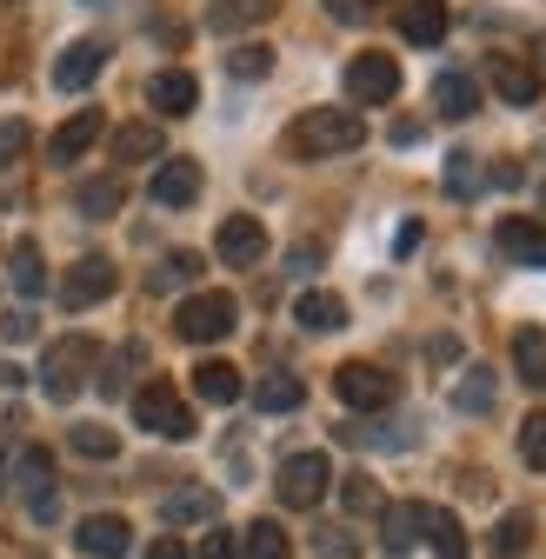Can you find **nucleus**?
<instances>
[{
    "label": "nucleus",
    "instance_id": "obj_8",
    "mask_svg": "<svg viewBox=\"0 0 546 559\" xmlns=\"http://www.w3.org/2000/svg\"><path fill=\"white\" fill-rule=\"evenodd\" d=\"M114 280H120V273H114V260H107V253H87V260H74V266H67V280H60V300L81 313V307H94V300H107V294H114Z\"/></svg>",
    "mask_w": 546,
    "mask_h": 559
},
{
    "label": "nucleus",
    "instance_id": "obj_18",
    "mask_svg": "<svg viewBox=\"0 0 546 559\" xmlns=\"http://www.w3.org/2000/svg\"><path fill=\"white\" fill-rule=\"evenodd\" d=\"M154 200H161V206H193V200H200V160H161Z\"/></svg>",
    "mask_w": 546,
    "mask_h": 559
},
{
    "label": "nucleus",
    "instance_id": "obj_26",
    "mask_svg": "<svg viewBox=\"0 0 546 559\" xmlns=\"http://www.w3.org/2000/svg\"><path fill=\"white\" fill-rule=\"evenodd\" d=\"M513 367H520V380L533 393H546V333L539 326H520L513 333Z\"/></svg>",
    "mask_w": 546,
    "mask_h": 559
},
{
    "label": "nucleus",
    "instance_id": "obj_22",
    "mask_svg": "<svg viewBox=\"0 0 546 559\" xmlns=\"http://www.w3.org/2000/svg\"><path fill=\"white\" fill-rule=\"evenodd\" d=\"M193 393L207 400V406H234V400H240V367H227V360H200V367H193Z\"/></svg>",
    "mask_w": 546,
    "mask_h": 559
},
{
    "label": "nucleus",
    "instance_id": "obj_35",
    "mask_svg": "<svg viewBox=\"0 0 546 559\" xmlns=\"http://www.w3.org/2000/svg\"><path fill=\"white\" fill-rule=\"evenodd\" d=\"M480 180H487V174H480V160H473V154H453V160H447V193H453V200L480 193Z\"/></svg>",
    "mask_w": 546,
    "mask_h": 559
},
{
    "label": "nucleus",
    "instance_id": "obj_24",
    "mask_svg": "<svg viewBox=\"0 0 546 559\" xmlns=\"http://www.w3.org/2000/svg\"><path fill=\"white\" fill-rule=\"evenodd\" d=\"M434 107L447 120H473V114H480V87H473V74H440L434 81Z\"/></svg>",
    "mask_w": 546,
    "mask_h": 559
},
{
    "label": "nucleus",
    "instance_id": "obj_11",
    "mask_svg": "<svg viewBox=\"0 0 546 559\" xmlns=\"http://www.w3.org/2000/svg\"><path fill=\"white\" fill-rule=\"evenodd\" d=\"M100 107H81V114H67L60 127H54V140H47V160H60V167H74L87 147H94V140H100Z\"/></svg>",
    "mask_w": 546,
    "mask_h": 559
},
{
    "label": "nucleus",
    "instance_id": "obj_21",
    "mask_svg": "<svg viewBox=\"0 0 546 559\" xmlns=\"http://www.w3.org/2000/svg\"><path fill=\"white\" fill-rule=\"evenodd\" d=\"M294 320H300L307 333H333V326H347V300L327 294V287H313V294L294 300Z\"/></svg>",
    "mask_w": 546,
    "mask_h": 559
},
{
    "label": "nucleus",
    "instance_id": "obj_29",
    "mask_svg": "<svg viewBox=\"0 0 546 559\" xmlns=\"http://www.w3.org/2000/svg\"><path fill=\"white\" fill-rule=\"evenodd\" d=\"M74 206H81L87 221H114V214H120V180H114V174H107V180H81Z\"/></svg>",
    "mask_w": 546,
    "mask_h": 559
},
{
    "label": "nucleus",
    "instance_id": "obj_13",
    "mask_svg": "<svg viewBox=\"0 0 546 559\" xmlns=\"http://www.w3.org/2000/svg\"><path fill=\"white\" fill-rule=\"evenodd\" d=\"M100 67H107V47H100V40H74V47L54 60V87H60V94H81V87L100 81Z\"/></svg>",
    "mask_w": 546,
    "mask_h": 559
},
{
    "label": "nucleus",
    "instance_id": "obj_9",
    "mask_svg": "<svg viewBox=\"0 0 546 559\" xmlns=\"http://www.w3.org/2000/svg\"><path fill=\"white\" fill-rule=\"evenodd\" d=\"M21 486H27V513L40 526H54L60 520V493H54V460H47V447H27L21 453Z\"/></svg>",
    "mask_w": 546,
    "mask_h": 559
},
{
    "label": "nucleus",
    "instance_id": "obj_1",
    "mask_svg": "<svg viewBox=\"0 0 546 559\" xmlns=\"http://www.w3.org/2000/svg\"><path fill=\"white\" fill-rule=\"evenodd\" d=\"M367 140V120L354 107H307L287 127V154L294 160H333V154H354Z\"/></svg>",
    "mask_w": 546,
    "mask_h": 559
},
{
    "label": "nucleus",
    "instance_id": "obj_7",
    "mask_svg": "<svg viewBox=\"0 0 546 559\" xmlns=\"http://www.w3.org/2000/svg\"><path fill=\"white\" fill-rule=\"evenodd\" d=\"M400 94V60L393 53H354L347 60V100L354 107H387Z\"/></svg>",
    "mask_w": 546,
    "mask_h": 559
},
{
    "label": "nucleus",
    "instance_id": "obj_10",
    "mask_svg": "<svg viewBox=\"0 0 546 559\" xmlns=\"http://www.w3.org/2000/svg\"><path fill=\"white\" fill-rule=\"evenodd\" d=\"M487 81H494V94H500L507 107H533V100H539V67L520 60V53H494V60H487Z\"/></svg>",
    "mask_w": 546,
    "mask_h": 559
},
{
    "label": "nucleus",
    "instance_id": "obj_42",
    "mask_svg": "<svg viewBox=\"0 0 546 559\" xmlns=\"http://www.w3.org/2000/svg\"><path fill=\"white\" fill-rule=\"evenodd\" d=\"M234 552H240V539H234V533H221V526L200 539V559H234Z\"/></svg>",
    "mask_w": 546,
    "mask_h": 559
},
{
    "label": "nucleus",
    "instance_id": "obj_4",
    "mask_svg": "<svg viewBox=\"0 0 546 559\" xmlns=\"http://www.w3.org/2000/svg\"><path fill=\"white\" fill-rule=\"evenodd\" d=\"M327 486H333L327 453H294V460H281V479H273V493H281V507H294V513H313V507L327 500Z\"/></svg>",
    "mask_w": 546,
    "mask_h": 559
},
{
    "label": "nucleus",
    "instance_id": "obj_3",
    "mask_svg": "<svg viewBox=\"0 0 546 559\" xmlns=\"http://www.w3.org/2000/svg\"><path fill=\"white\" fill-rule=\"evenodd\" d=\"M234 320H240L234 294H187L180 313H174V333H180L187 346H214V340L234 333Z\"/></svg>",
    "mask_w": 546,
    "mask_h": 559
},
{
    "label": "nucleus",
    "instance_id": "obj_16",
    "mask_svg": "<svg viewBox=\"0 0 546 559\" xmlns=\"http://www.w3.org/2000/svg\"><path fill=\"white\" fill-rule=\"evenodd\" d=\"M147 100H154L167 120H180V114H193V107H200V81L187 74V67H167V74H154V81H147Z\"/></svg>",
    "mask_w": 546,
    "mask_h": 559
},
{
    "label": "nucleus",
    "instance_id": "obj_40",
    "mask_svg": "<svg viewBox=\"0 0 546 559\" xmlns=\"http://www.w3.org/2000/svg\"><path fill=\"white\" fill-rule=\"evenodd\" d=\"M340 493H347V507H354V513H380V486H373V479H347Z\"/></svg>",
    "mask_w": 546,
    "mask_h": 559
},
{
    "label": "nucleus",
    "instance_id": "obj_31",
    "mask_svg": "<svg viewBox=\"0 0 546 559\" xmlns=\"http://www.w3.org/2000/svg\"><path fill=\"white\" fill-rule=\"evenodd\" d=\"M494 393H500V386H494V373H487V367H466V380L453 386V413H487V406H494Z\"/></svg>",
    "mask_w": 546,
    "mask_h": 559
},
{
    "label": "nucleus",
    "instance_id": "obj_45",
    "mask_svg": "<svg viewBox=\"0 0 546 559\" xmlns=\"http://www.w3.org/2000/svg\"><path fill=\"white\" fill-rule=\"evenodd\" d=\"M327 14L333 21H360V0H327Z\"/></svg>",
    "mask_w": 546,
    "mask_h": 559
},
{
    "label": "nucleus",
    "instance_id": "obj_6",
    "mask_svg": "<svg viewBox=\"0 0 546 559\" xmlns=\"http://www.w3.org/2000/svg\"><path fill=\"white\" fill-rule=\"evenodd\" d=\"M333 393L347 400L354 413H380V406H393V393H400V380L387 373V367H373V360H347L333 373Z\"/></svg>",
    "mask_w": 546,
    "mask_h": 559
},
{
    "label": "nucleus",
    "instance_id": "obj_46",
    "mask_svg": "<svg viewBox=\"0 0 546 559\" xmlns=\"http://www.w3.org/2000/svg\"><path fill=\"white\" fill-rule=\"evenodd\" d=\"M0 493H8V453H0Z\"/></svg>",
    "mask_w": 546,
    "mask_h": 559
},
{
    "label": "nucleus",
    "instance_id": "obj_5",
    "mask_svg": "<svg viewBox=\"0 0 546 559\" xmlns=\"http://www.w3.org/2000/svg\"><path fill=\"white\" fill-rule=\"evenodd\" d=\"M133 419H141L147 433H161V440H193V413H187V400L167 380H147L141 393H133Z\"/></svg>",
    "mask_w": 546,
    "mask_h": 559
},
{
    "label": "nucleus",
    "instance_id": "obj_15",
    "mask_svg": "<svg viewBox=\"0 0 546 559\" xmlns=\"http://www.w3.org/2000/svg\"><path fill=\"white\" fill-rule=\"evenodd\" d=\"M494 240H500V253H507L513 266L546 273V227H539V221H520V214H513V221H500V234H494Z\"/></svg>",
    "mask_w": 546,
    "mask_h": 559
},
{
    "label": "nucleus",
    "instance_id": "obj_41",
    "mask_svg": "<svg viewBox=\"0 0 546 559\" xmlns=\"http://www.w3.org/2000/svg\"><path fill=\"white\" fill-rule=\"evenodd\" d=\"M313 546H320V559H354V539H347V526H327Z\"/></svg>",
    "mask_w": 546,
    "mask_h": 559
},
{
    "label": "nucleus",
    "instance_id": "obj_25",
    "mask_svg": "<svg viewBox=\"0 0 546 559\" xmlns=\"http://www.w3.org/2000/svg\"><path fill=\"white\" fill-rule=\"evenodd\" d=\"M161 154H167V140H161L154 120H127L114 133V160H161Z\"/></svg>",
    "mask_w": 546,
    "mask_h": 559
},
{
    "label": "nucleus",
    "instance_id": "obj_2",
    "mask_svg": "<svg viewBox=\"0 0 546 559\" xmlns=\"http://www.w3.org/2000/svg\"><path fill=\"white\" fill-rule=\"evenodd\" d=\"M94 360H100V346H94L87 333L54 340V346H47V360H40V386H47V400H74V393L87 386Z\"/></svg>",
    "mask_w": 546,
    "mask_h": 559
},
{
    "label": "nucleus",
    "instance_id": "obj_34",
    "mask_svg": "<svg viewBox=\"0 0 546 559\" xmlns=\"http://www.w3.org/2000/svg\"><path fill=\"white\" fill-rule=\"evenodd\" d=\"M74 453H81V460H114V453H120V433L87 419V427H74Z\"/></svg>",
    "mask_w": 546,
    "mask_h": 559
},
{
    "label": "nucleus",
    "instance_id": "obj_17",
    "mask_svg": "<svg viewBox=\"0 0 546 559\" xmlns=\"http://www.w3.org/2000/svg\"><path fill=\"white\" fill-rule=\"evenodd\" d=\"M400 34L414 47H440L447 40V0H406V8H400Z\"/></svg>",
    "mask_w": 546,
    "mask_h": 559
},
{
    "label": "nucleus",
    "instance_id": "obj_19",
    "mask_svg": "<svg viewBox=\"0 0 546 559\" xmlns=\"http://www.w3.org/2000/svg\"><path fill=\"white\" fill-rule=\"evenodd\" d=\"M420 539V500H400V507H380V546L400 559V552H414Z\"/></svg>",
    "mask_w": 546,
    "mask_h": 559
},
{
    "label": "nucleus",
    "instance_id": "obj_28",
    "mask_svg": "<svg viewBox=\"0 0 546 559\" xmlns=\"http://www.w3.org/2000/svg\"><path fill=\"white\" fill-rule=\"evenodd\" d=\"M221 513V500L207 493V486H187V493H167L161 500V520L167 526H187V520H214Z\"/></svg>",
    "mask_w": 546,
    "mask_h": 559
},
{
    "label": "nucleus",
    "instance_id": "obj_27",
    "mask_svg": "<svg viewBox=\"0 0 546 559\" xmlns=\"http://www.w3.org/2000/svg\"><path fill=\"white\" fill-rule=\"evenodd\" d=\"M300 400H307L300 373H260V386H253V406L260 413H294Z\"/></svg>",
    "mask_w": 546,
    "mask_h": 559
},
{
    "label": "nucleus",
    "instance_id": "obj_44",
    "mask_svg": "<svg viewBox=\"0 0 546 559\" xmlns=\"http://www.w3.org/2000/svg\"><path fill=\"white\" fill-rule=\"evenodd\" d=\"M147 559H193V552H187L180 539H154V546H147Z\"/></svg>",
    "mask_w": 546,
    "mask_h": 559
},
{
    "label": "nucleus",
    "instance_id": "obj_43",
    "mask_svg": "<svg viewBox=\"0 0 546 559\" xmlns=\"http://www.w3.org/2000/svg\"><path fill=\"white\" fill-rule=\"evenodd\" d=\"M0 333H8V340H27V333H34V313H27V307L8 313V320H0Z\"/></svg>",
    "mask_w": 546,
    "mask_h": 559
},
{
    "label": "nucleus",
    "instance_id": "obj_14",
    "mask_svg": "<svg viewBox=\"0 0 546 559\" xmlns=\"http://www.w3.org/2000/svg\"><path fill=\"white\" fill-rule=\"evenodd\" d=\"M74 539H81V552H87V559H127V546H133V526H127L120 513H87Z\"/></svg>",
    "mask_w": 546,
    "mask_h": 559
},
{
    "label": "nucleus",
    "instance_id": "obj_30",
    "mask_svg": "<svg viewBox=\"0 0 546 559\" xmlns=\"http://www.w3.org/2000/svg\"><path fill=\"white\" fill-rule=\"evenodd\" d=\"M227 74H234V81H266V74H273V47H266V40H240V47L227 53Z\"/></svg>",
    "mask_w": 546,
    "mask_h": 559
},
{
    "label": "nucleus",
    "instance_id": "obj_20",
    "mask_svg": "<svg viewBox=\"0 0 546 559\" xmlns=\"http://www.w3.org/2000/svg\"><path fill=\"white\" fill-rule=\"evenodd\" d=\"M266 14H281V0H214V8H207V27H214V34H240V27H260Z\"/></svg>",
    "mask_w": 546,
    "mask_h": 559
},
{
    "label": "nucleus",
    "instance_id": "obj_39",
    "mask_svg": "<svg viewBox=\"0 0 546 559\" xmlns=\"http://www.w3.org/2000/svg\"><path fill=\"white\" fill-rule=\"evenodd\" d=\"M27 140H34L27 120H0V167H14V160L27 154Z\"/></svg>",
    "mask_w": 546,
    "mask_h": 559
},
{
    "label": "nucleus",
    "instance_id": "obj_37",
    "mask_svg": "<svg viewBox=\"0 0 546 559\" xmlns=\"http://www.w3.org/2000/svg\"><path fill=\"white\" fill-rule=\"evenodd\" d=\"M526 539H533V520H526V513H507V520H500V533H494V552H500V559H513Z\"/></svg>",
    "mask_w": 546,
    "mask_h": 559
},
{
    "label": "nucleus",
    "instance_id": "obj_23",
    "mask_svg": "<svg viewBox=\"0 0 546 559\" xmlns=\"http://www.w3.org/2000/svg\"><path fill=\"white\" fill-rule=\"evenodd\" d=\"M420 533L440 559H466V526L447 513V507H420Z\"/></svg>",
    "mask_w": 546,
    "mask_h": 559
},
{
    "label": "nucleus",
    "instance_id": "obj_12",
    "mask_svg": "<svg viewBox=\"0 0 546 559\" xmlns=\"http://www.w3.org/2000/svg\"><path fill=\"white\" fill-rule=\"evenodd\" d=\"M214 253H221L227 266H260V253H266V227H260L253 214H234V221H221Z\"/></svg>",
    "mask_w": 546,
    "mask_h": 559
},
{
    "label": "nucleus",
    "instance_id": "obj_33",
    "mask_svg": "<svg viewBox=\"0 0 546 559\" xmlns=\"http://www.w3.org/2000/svg\"><path fill=\"white\" fill-rule=\"evenodd\" d=\"M240 559H287V533L273 526V520H253L240 533Z\"/></svg>",
    "mask_w": 546,
    "mask_h": 559
},
{
    "label": "nucleus",
    "instance_id": "obj_32",
    "mask_svg": "<svg viewBox=\"0 0 546 559\" xmlns=\"http://www.w3.org/2000/svg\"><path fill=\"white\" fill-rule=\"evenodd\" d=\"M8 273H14V294H21V300H40V294H47V266H40V253H34L27 240L14 247V266H8Z\"/></svg>",
    "mask_w": 546,
    "mask_h": 559
},
{
    "label": "nucleus",
    "instance_id": "obj_38",
    "mask_svg": "<svg viewBox=\"0 0 546 559\" xmlns=\"http://www.w3.org/2000/svg\"><path fill=\"white\" fill-rule=\"evenodd\" d=\"M180 280H200V253H167L154 266V287H180Z\"/></svg>",
    "mask_w": 546,
    "mask_h": 559
},
{
    "label": "nucleus",
    "instance_id": "obj_36",
    "mask_svg": "<svg viewBox=\"0 0 546 559\" xmlns=\"http://www.w3.org/2000/svg\"><path fill=\"white\" fill-rule=\"evenodd\" d=\"M520 460L533 473H546V413H526V427H520Z\"/></svg>",
    "mask_w": 546,
    "mask_h": 559
}]
</instances>
